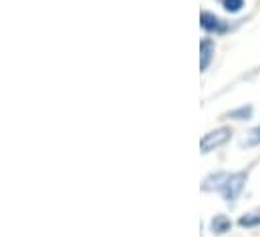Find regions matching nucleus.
<instances>
[{
	"instance_id": "4",
	"label": "nucleus",
	"mask_w": 260,
	"mask_h": 237,
	"mask_svg": "<svg viewBox=\"0 0 260 237\" xmlns=\"http://www.w3.org/2000/svg\"><path fill=\"white\" fill-rule=\"evenodd\" d=\"M214 51H216V47H214L212 38H202L200 41V68L202 70H208L210 62L214 59Z\"/></svg>"
},
{
	"instance_id": "9",
	"label": "nucleus",
	"mask_w": 260,
	"mask_h": 237,
	"mask_svg": "<svg viewBox=\"0 0 260 237\" xmlns=\"http://www.w3.org/2000/svg\"><path fill=\"white\" fill-rule=\"evenodd\" d=\"M222 4H224V10L230 14H236L244 8V0H222Z\"/></svg>"
},
{
	"instance_id": "6",
	"label": "nucleus",
	"mask_w": 260,
	"mask_h": 237,
	"mask_svg": "<svg viewBox=\"0 0 260 237\" xmlns=\"http://www.w3.org/2000/svg\"><path fill=\"white\" fill-rule=\"evenodd\" d=\"M210 229L216 233V235H224L232 229V221L226 217V215H216L212 221H210Z\"/></svg>"
},
{
	"instance_id": "1",
	"label": "nucleus",
	"mask_w": 260,
	"mask_h": 237,
	"mask_svg": "<svg viewBox=\"0 0 260 237\" xmlns=\"http://www.w3.org/2000/svg\"><path fill=\"white\" fill-rule=\"evenodd\" d=\"M230 137H232V129H230V127L214 129V131H210V133H206V135L202 137V141H200V151H202L204 155H208V153L220 149L222 145H226V143L230 141Z\"/></svg>"
},
{
	"instance_id": "3",
	"label": "nucleus",
	"mask_w": 260,
	"mask_h": 237,
	"mask_svg": "<svg viewBox=\"0 0 260 237\" xmlns=\"http://www.w3.org/2000/svg\"><path fill=\"white\" fill-rule=\"evenodd\" d=\"M200 26H202L206 32H214V34H222V32L228 30V26H226L214 12H208V10H204V12L200 14Z\"/></svg>"
},
{
	"instance_id": "10",
	"label": "nucleus",
	"mask_w": 260,
	"mask_h": 237,
	"mask_svg": "<svg viewBox=\"0 0 260 237\" xmlns=\"http://www.w3.org/2000/svg\"><path fill=\"white\" fill-rule=\"evenodd\" d=\"M242 227H254L260 223V215H242L240 221H238Z\"/></svg>"
},
{
	"instance_id": "8",
	"label": "nucleus",
	"mask_w": 260,
	"mask_h": 237,
	"mask_svg": "<svg viewBox=\"0 0 260 237\" xmlns=\"http://www.w3.org/2000/svg\"><path fill=\"white\" fill-rule=\"evenodd\" d=\"M242 145L244 147H256V145H260V125L248 133V137L242 141Z\"/></svg>"
},
{
	"instance_id": "7",
	"label": "nucleus",
	"mask_w": 260,
	"mask_h": 237,
	"mask_svg": "<svg viewBox=\"0 0 260 237\" xmlns=\"http://www.w3.org/2000/svg\"><path fill=\"white\" fill-rule=\"evenodd\" d=\"M252 113H254V109H252L250 105H246V107H240V109H234V111L226 113V118H234V121H248V118H252Z\"/></svg>"
},
{
	"instance_id": "2",
	"label": "nucleus",
	"mask_w": 260,
	"mask_h": 237,
	"mask_svg": "<svg viewBox=\"0 0 260 237\" xmlns=\"http://www.w3.org/2000/svg\"><path fill=\"white\" fill-rule=\"evenodd\" d=\"M244 185H246V173H242V171H240V173H232V175H228L224 187L220 189V193H222V197H224L228 203H232V201L238 199V195L242 193Z\"/></svg>"
},
{
	"instance_id": "5",
	"label": "nucleus",
	"mask_w": 260,
	"mask_h": 237,
	"mask_svg": "<svg viewBox=\"0 0 260 237\" xmlns=\"http://www.w3.org/2000/svg\"><path fill=\"white\" fill-rule=\"evenodd\" d=\"M228 175H230V173H222V171L208 175V177L202 181V189H204V191H220V189L224 187Z\"/></svg>"
}]
</instances>
